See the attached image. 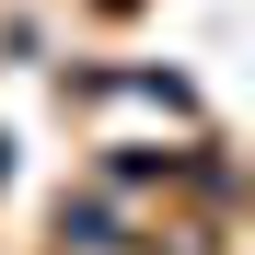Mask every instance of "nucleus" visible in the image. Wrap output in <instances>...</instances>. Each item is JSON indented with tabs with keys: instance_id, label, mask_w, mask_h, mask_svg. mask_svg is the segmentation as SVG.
I'll return each mask as SVG.
<instances>
[{
	"instance_id": "obj_1",
	"label": "nucleus",
	"mask_w": 255,
	"mask_h": 255,
	"mask_svg": "<svg viewBox=\"0 0 255 255\" xmlns=\"http://www.w3.org/2000/svg\"><path fill=\"white\" fill-rule=\"evenodd\" d=\"M58 232H70L81 255H116V221H105V209H93V197H81V209H58Z\"/></svg>"
}]
</instances>
